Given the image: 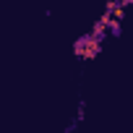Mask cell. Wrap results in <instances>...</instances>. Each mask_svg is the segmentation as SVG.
<instances>
[{
  "label": "cell",
  "mask_w": 133,
  "mask_h": 133,
  "mask_svg": "<svg viewBox=\"0 0 133 133\" xmlns=\"http://www.w3.org/2000/svg\"><path fill=\"white\" fill-rule=\"evenodd\" d=\"M84 57L81 60H94L99 52H102V39L94 37V34H84Z\"/></svg>",
  "instance_id": "obj_1"
},
{
  "label": "cell",
  "mask_w": 133,
  "mask_h": 133,
  "mask_svg": "<svg viewBox=\"0 0 133 133\" xmlns=\"http://www.w3.org/2000/svg\"><path fill=\"white\" fill-rule=\"evenodd\" d=\"M110 21H112V13H102L99 16V21H94V26H91V34L94 37H99V39H104V37H110L107 34V29H110Z\"/></svg>",
  "instance_id": "obj_2"
},
{
  "label": "cell",
  "mask_w": 133,
  "mask_h": 133,
  "mask_svg": "<svg viewBox=\"0 0 133 133\" xmlns=\"http://www.w3.org/2000/svg\"><path fill=\"white\" fill-rule=\"evenodd\" d=\"M107 34H110V37H120V34H123V26H120V21H117V18H112V21H110Z\"/></svg>",
  "instance_id": "obj_3"
},
{
  "label": "cell",
  "mask_w": 133,
  "mask_h": 133,
  "mask_svg": "<svg viewBox=\"0 0 133 133\" xmlns=\"http://www.w3.org/2000/svg\"><path fill=\"white\" fill-rule=\"evenodd\" d=\"M73 55H76V57H78V60H81V57H84V39H81V37H78V39H76V42H73Z\"/></svg>",
  "instance_id": "obj_4"
},
{
  "label": "cell",
  "mask_w": 133,
  "mask_h": 133,
  "mask_svg": "<svg viewBox=\"0 0 133 133\" xmlns=\"http://www.w3.org/2000/svg\"><path fill=\"white\" fill-rule=\"evenodd\" d=\"M112 18H117V21H123V18H125V8H123L120 3L115 5V11H112Z\"/></svg>",
  "instance_id": "obj_5"
},
{
  "label": "cell",
  "mask_w": 133,
  "mask_h": 133,
  "mask_svg": "<svg viewBox=\"0 0 133 133\" xmlns=\"http://www.w3.org/2000/svg\"><path fill=\"white\" fill-rule=\"evenodd\" d=\"M84 117H86V102L78 99V115H76V120H84Z\"/></svg>",
  "instance_id": "obj_6"
},
{
  "label": "cell",
  "mask_w": 133,
  "mask_h": 133,
  "mask_svg": "<svg viewBox=\"0 0 133 133\" xmlns=\"http://www.w3.org/2000/svg\"><path fill=\"white\" fill-rule=\"evenodd\" d=\"M115 5H117V0H107V5H104V11H107V13H112V11H115Z\"/></svg>",
  "instance_id": "obj_7"
},
{
  "label": "cell",
  "mask_w": 133,
  "mask_h": 133,
  "mask_svg": "<svg viewBox=\"0 0 133 133\" xmlns=\"http://www.w3.org/2000/svg\"><path fill=\"white\" fill-rule=\"evenodd\" d=\"M117 3H120L123 8H130V5H133V0H117Z\"/></svg>",
  "instance_id": "obj_8"
}]
</instances>
